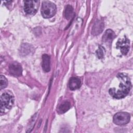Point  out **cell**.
<instances>
[{
    "mask_svg": "<svg viewBox=\"0 0 133 133\" xmlns=\"http://www.w3.org/2000/svg\"><path fill=\"white\" fill-rule=\"evenodd\" d=\"M119 81L118 88H110L109 90L110 95L115 99H122L126 97L129 93L131 85L128 76L125 73H120L116 76Z\"/></svg>",
    "mask_w": 133,
    "mask_h": 133,
    "instance_id": "cell-1",
    "label": "cell"
},
{
    "mask_svg": "<svg viewBox=\"0 0 133 133\" xmlns=\"http://www.w3.org/2000/svg\"><path fill=\"white\" fill-rule=\"evenodd\" d=\"M56 6L51 2L46 1L42 3L41 14L45 18H49L53 17L56 13Z\"/></svg>",
    "mask_w": 133,
    "mask_h": 133,
    "instance_id": "cell-2",
    "label": "cell"
},
{
    "mask_svg": "<svg viewBox=\"0 0 133 133\" xmlns=\"http://www.w3.org/2000/svg\"><path fill=\"white\" fill-rule=\"evenodd\" d=\"M14 102V97L8 92L3 93L1 97V112L3 113L6 110L11 108Z\"/></svg>",
    "mask_w": 133,
    "mask_h": 133,
    "instance_id": "cell-3",
    "label": "cell"
},
{
    "mask_svg": "<svg viewBox=\"0 0 133 133\" xmlns=\"http://www.w3.org/2000/svg\"><path fill=\"white\" fill-rule=\"evenodd\" d=\"M130 114L127 112H118L113 117L114 123L117 125H124L129 123Z\"/></svg>",
    "mask_w": 133,
    "mask_h": 133,
    "instance_id": "cell-4",
    "label": "cell"
},
{
    "mask_svg": "<svg viewBox=\"0 0 133 133\" xmlns=\"http://www.w3.org/2000/svg\"><path fill=\"white\" fill-rule=\"evenodd\" d=\"M38 1H24V10L26 14L34 15L39 6Z\"/></svg>",
    "mask_w": 133,
    "mask_h": 133,
    "instance_id": "cell-5",
    "label": "cell"
},
{
    "mask_svg": "<svg viewBox=\"0 0 133 133\" xmlns=\"http://www.w3.org/2000/svg\"><path fill=\"white\" fill-rule=\"evenodd\" d=\"M116 48L118 49H119L122 54L123 55H126L129 49V45H130V42L129 39L125 37L123 38L119 39L116 44Z\"/></svg>",
    "mask_w": 133,
    "mask_h": 133,
    "instance_id": "cell-6",
    "label": "cell"
},
{
    "mask_svg": "<svg viewBox=\"0 0 133 133\" xmlns=\"http://www.w3.org/2000/svg\"><path fill=\"white\" fill-rule=\"evenodd\" d=\"M9 72L11 74L15 76H19L22 75V69L21 65L17 62H14L9 66Z\"/></svg>",
    "mask_w": 133,
    "mask_h": 133,
    "instance_id": "cell-7",
    "label": "cell"
},
{
    "mask_svg": "<svg viewBox=\"0 0 133 133\" xmlns=\"http://www.w3.org/2000/svg\"><path fill=\"white\" fill-rule=\"evenodd\" d=\"M104 27V23L102 21L99 20H97L93 25L91 31L92 34H93L94 35H97L101 33L103 31Z\"/></svg>",
    "mask_w": 133,
    "mask_h": 133,
    "instance_id": "cell-8",
    "label": "cell"
},
{
    "mask_svg": "<svg viewBox=\"0 0 133 133\" xmlns=\"http://www.w3.org/2000/svg\"><path fill=\"white\" fill-rule=\"evenodd\" d=\"M42 66L45 72H48L50 70V58L47 54H44L42 56Z\"/></svg>",
    "mask_w": 133,
    "mask_h": 133,
    "instance_id": "cell-9",
    "label": "cell"
},
{
    "mask_svg": "<svg viewBox=\"0 0 133 133\" xmlns=\"http://www.w3.org/2000/svg\"><path fill=\"white\" fill-rule=\"evenodd\" d=\"M81 85V80L75 77H72L70 78L69 82V88L72 90H74L79 88Z\"/></svg>",
    "mask_w": 133,
    "mask_h": 133,
    "instance_id": "cell-10",
    "label": "cell"
},
{
    "mask_svg": "<svg viewBox=\"0 0 133 133\" xmlns=\"http://www.w3.org/2000/svg\"><path fill=\"white\" fill-rule=\"evenodd\" d=\"M115 37L114 32L111 29L107 30L102 37V41L104 43H111Z\"/></svg>",
    "mask_w": 133,
    "mask_h": 133,
    "instance_id": "cell-11",
    "label": "cell"
},
{
    "mask_svg": "<svg viewBox=\"0 0 133 133\" xmlns=\"http://www.w3.org/2000/svg\"><path fill=\"white\" fill-rule=\"evenodd\" d=\"M70 107L71 105L70 102L68 101L64 102L62 104H61L60 106L58 107V111L60 113H64L66 112L70 108Z\"/></svg>",
    "mask_w": 133,
    "mask_h": 133,
    "instance_id": "cell-12",
    "label": "cell"
},
{
    "mask_svg": "<svg viewBox=\"0 0 133 133\" xmlns=\"http://www.w3.org/2000/svg\"><path fill=\"white\" fill-rule=\"evenodd\" d=\"M73 15V8L72 6L68 5L66 6L64 10V17L65 18L69 20L71 19Z\"/></svg>",
    "mask_w": 133,
    "mask_h": 133,
    "instance_id": "cell-13",
    "label": "cell"
},
{
    "mask_svg": "<svg viewBox=\"0 0 133 133\" xmlns=\"http://www.w3.org/2000/svg\"><path fill=\"white\" fill-rule=\"evenodd\" d=\"M104 52H105L104 48L102 46H99L98 49L96 51V54H97V56L98 57V58L102 59L104 56Z\"/></svg>",
    "mask_w": 133,
    "mask_h": 133,
    "instance_id": "cell-14",
    "label": "cell"
},
{
    "mask_svg": "<svg viewBox=\"0 0 133 133\" xmlns=\"http://www.w3.org/2000/svg\"><path fill=\"white\" fill-rule=\"evenodd\" d=\"M7 85V80L5 76L1 75L0 76V89L2 90V89L5 88Z\"/></svg>",
    "mask_w": 133,
    "mask_h": 133,
    "instance_id": "cell-15",
    "label": "cell"
}]
</instances>
